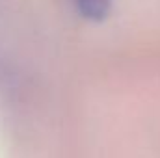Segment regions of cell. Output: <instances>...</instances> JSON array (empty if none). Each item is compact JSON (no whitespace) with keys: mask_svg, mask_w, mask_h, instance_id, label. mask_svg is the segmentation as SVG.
<instances>
[{"mask_svg":"<svg viewBox=\"0 0 160 158\" xmlns=\"http://www.w3.org/2000/svg\"><path fill=\"white\" fill-rule=\"evenodd\" d=\"M80 15L89 21H102L110 11V0H75Z\"/></svg>","mask_w":160,"mask_h":158,"instance_id":"1","label":"cell"}]
</instances>
